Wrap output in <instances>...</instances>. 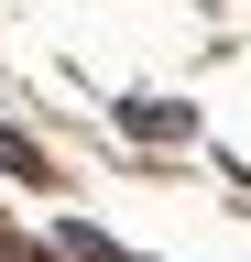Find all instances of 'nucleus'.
I'll return each mask as SVG.
<instances>
[{
  "mask_svg": "<svg viewBox=\"0 0 251 262\" xmlns=\"http://www.w3.org/2000/svg\"><path fill=\"white\" fill-rule=\"evenodd\" d=\"M0 175H11V186H55V164H44L33 131H11V120H0Z\"/></svg>",
  "mask_w": 251,
  "mask_h": 262,
  "instance_id": "2",
  "label": "nucleus"
},
{
  "mask_svg": "<svg viewBox=\"0 0 251 262\" xmlns=\"http://www.w3.org/2000/svg\"><path fill=\"white\" fill-rule=\"evenodd\" d=\"M109 120L131 131V142H186V153L208 142V120H197V98H153V88H120V98H109Z\"/></svg>",
  "mask_w": 251,
  "mask_h": 262,
  "instance_id": "1",
  "label": "nucleus"
},
{
  "mask_svg": "<svg viewBox=\"0 0 251 262\" xmlns=\"http://www.w3.org/2000/svg\"><path fill=\"white\" fill-rule=\"evenodd\" d=\"M66 262H142L131 241H109L99 219H66Z\"/></svg>",
  "mask_w": 251,
  "mask_h": 262,
  "instance_id": "3",
  "label": "nucleus"
}]
</instances>
